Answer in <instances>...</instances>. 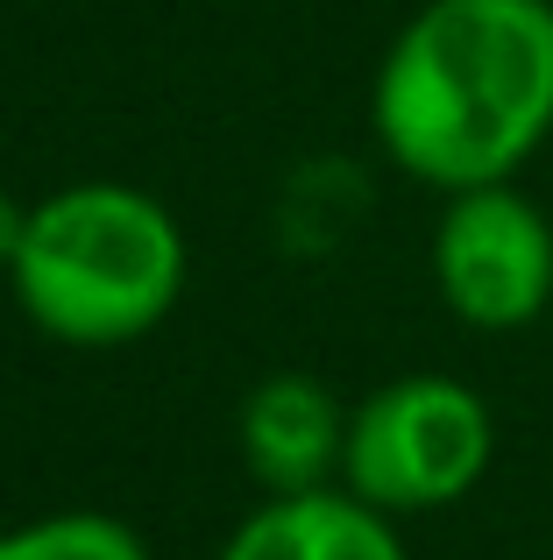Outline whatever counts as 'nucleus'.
<instances>
[{
    "label": "nucleus",
    "mask_w": 553,
    "mask_h": 560,
    "mask_svg": "<svg viewBox=\"0 0 553 560\" xmlns=\"http://www.w3.org/2000/svg\"><path fill=\"white\" fill-rule=\"evenodd\" d=\"M369 114L433 191L504 185L553 136V0H426L376 65Z\"/></svg>",
    "instance_id": "f257e3e1"
},
{
    "label": "nucleus",
    "mask_w": 553,
    "mask_h": 560,
    "mask_svg": "<svg viewBox=\"0 0 553 560\" xmlns=\"http://www.w3.org/2000/svg\"><path fill=\"white\" fill-rule=\"evenodd\" d=\"M14 299L50 341L121 348L142 341L185 291V234L150 191L64 185L28 206L14 248Z\"/></svg>",
    "instance_id": "f03ea898"
},
{
    "label": "nucleus",
    "mask_w": 553,
    "mask_h": 560,
    "mask_svg": "<svg viewBox=\"0 0 553 560\" xmlns=\"http://www.w3.org/2000/svg\"><path fill=\"white\" fill-rule=\"evenodd\" d=\"M497 454L490 405L455 376H398L348 419L341 476L376 511H440L483 482Z\"/></svg>",
    "instance_id": "7ed1b4c3"
},
{
    "label": "nucleus",
    "mask_w": 553,
    "mask_h": 560,
    "mask_svg": "<svg viewBox=\"0 0 553 560\" xmlns=\"http://www.w3.org/2000/svg\"><path fill=\"white\" fill-rule=\"evenodd\" d=\"M433 284L447 313L483 334H511L553 305V220L511 178L447 191L433 234Z\"/></svg>",
    "instance_id": "20e7f679"
},
{
    "label": "nucleus",
    "mask_w": 553,
    "mask_h": 560,
    "mask_svg": "<svg viewBox=\"0 0 553 560\" xmlns=\"http://www.w3.org/2000/svg\"><path fill=\"white\" fill-rule=\"evenodd\" d=\"M242 454H249L256 482L276 497L319 490L327 468H341V454H348V419H341L327 383L270 376L242 405Z\"/></svg>",
    "instance_id": "39448f33"
},
{
    "label": "nucleus",
    "mask_w": 553,
    "mask_h": 560,
    "mask_svg": "<svg viewBox=\"0 0 553 560\" xmlns=\"http://www.w3.org/2000/svg\"><path fill=\"white\" fill-rule=\"evenodd\" d=\"M221 560H404V547L390 533V518L362 497L298 490V497H270L221 547Z\"/></svg>",
    "instance_id": "423d86ee"
},
{
    "label": "nucleus",
    "mask_w": 553,
    "mask_h": 560,
    "mask_svg": "<svg viewBox=\"0 0 553 560\" xmlns=\"http://www.w3.org/2000/svg\"><path fill=\"white\" fill-rule=\"evenodd\" d=\"M0 560H150L128 525L99 518V511H64V518L14 525L0 539Z\"/></svg>",
    "instance_id": "0eeeda50"
},
{
    "label": "nucleus",
    "mask_w": 553,
    "mask_h": 560,
    "mask_svg": "<svg viewBox=\"0 0 553 560\" xmlns=\"http://www.w3.org/2000/svg\"><path fill=\"white\" fill-rule=\"evenodd\" d=\"M22 228H28V206H14V191L0 185V270H8L14 248H22Z\"/></svg>",
    "instance_id": "6e6552de"
},
{
    "label": "nucleus",
    "mask_w": 553,
    "mask_h": 560,
    "mask_svg": "<svg viewBox=\"0 0 553 560\" xmlns=\"http://www.w3.org/2000/svg\"><path fill=\"white\" fill-rule=\"evenodd\" d=\"M0 539H8V525H0Z\"/></svg>",
    "instance_id": "1a4fd4ad"
}]
</instances>
